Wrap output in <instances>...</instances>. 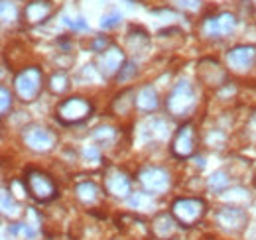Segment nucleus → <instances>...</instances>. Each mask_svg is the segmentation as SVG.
<instances>
[{"label": "nucleus", "instance_id": "obj_1", "mask_svg": "<svg viewBox=\"0 0 256 240\" xmlns=\"http://www.w3.org/2000/svg\"><path fill=\"white\" fill-rule=\"evenodd\" d=\"M197 106V92L190 79H180L166 98V110L174 118H190Z\"/></svg>", "mask_w": 256, "mask_h": 240}, {"label": "nucleus", "instance_id": "obj_2", "mask_svg": "<svg viewBox=\"0 0 256 240\" xmlns=\"http://www.w3.org/2000/svg\"><path fill=\"white\" fill-rule=\"evenodd\" d=\"M44 89V73L40 67H24L14 77V90L22 102H32Z\"/></svg>", "mask_w": 256, "mask_h": 240}, {"label": "nucleus", "instance_id": "obj_3", "mask_svg": "<svg viewBox=\"0 0 256 240\" xmlns=\"http://www.w3.org/2000/svg\"><path fill=\"white\" fill-rule=\"evenodd\" d=\"M22 142L36 154H48L58 146V134L42 124H28L22 128Z\"/></svg>", "mask_w": 256, "mask_h": 240}, {"label": "nucleus", "instance_id": "obj_4", "mask_svg": "<svg viewBox=\"0 0 256 240\" xmlns=\"http://www.w3.org/2000/svg\"><path fill=\"white\" fill-rule=\"evenodd\" d=\"M93 114V104L85 96L64 98L56 108V118L62 124H79Z\"/></svg>", "mask_w": 256, "mask_h": 240}, {"label": "nucleus", "instance_id": "obj_5", "mask_svg": "<svg viewBox=\"0 0 256 240\" xmlns=\"http://www.w3.org/2000/svg\"><path fill=\"white\" fill-rule=\"evenodd\" d=\"M24 187L38 203H48L58 197V183L46 172H40V170H30L24 176Z\"/></svg>", "mask_w": 256, "mask_h": 240}, {"label": "nucleus", "instance_id": "obj_6", "mask_svg": "<svg viewBox=\"0 0 256 240\" xmlns=\"http://www.w3.org/2000/svg\"><path fill=\"white\" fill-rule=\"evenodd\" d=\"M207 212V205L203 199L197 197H180L172 203V214L182 226H193L197 224Z\"/></svg>", "mask_w": 256, "mask_h": 240}, {"label": "nucleus", "instance_id": "obj_7", "mask_svg": "<svg viewBox=\"0 0 256 240\" xmlns=\"http://www.w3.org/2000/svg\"><path fill=\"white\" fill-rule=\"evenodd\" d=\"M238 18L230 12H221L217 16H207L201 24V32L209 40H223L236 32Z\"/></svg>", "mask_w": 256, "mask_h": 240}, {"label": "nucleus", "instance_id": "obj_8", "mask_svg": "<svg viewBox=\"0 0 256 240\" xmlns=\"http://www.w3.org/2000/svg\"><path fill=\"white\" fill-rule=\"evenodd\" d=\"M138 181L150 195H162L172 187V176L158 166H146L138 172Z\"/></svg>", "mask_w": 256, "mask_h": 240}, {"label": "nucleus", "instance_id": "obj_9", "mask_svg": "<svg viewBox=\"0 0 256 240\" xmlns=\"http://www.w3.org/2000/svg\"><path fill=\"white\" fill-rule=\"evenodd\" d=\"M215 220L224 232L236 234V232L244 230V226L248 222V212L238 205H226L215 212Z\"/></svg>", "mask_w": 256, "mask_h": 240}, {"label": "nucleus", "instance_id": "obj_10", "mask_svg": "<svg viewBox=\"0 0 256 240\" xmlns=\"http://www.w3.org/2000/svg\"><path fill=\"white\" fill-rule=\"evenodd\" d=\"M256 63V46H234L226 52V65L232 73H248Z\"/></svg>", "mask_w": 256, "mask_h": 240}, {"label": "nucleus", "instance_id": "obj_11", "mask_svg": "<svg viewBox=\"0 0 256 240\" xmlns=\"http://www.w3.org/2000/svg\"><path fill=\"white\" fill-rule=\"evenodd\" d=\"M197 148V132L193 128V124H184L176 130L174 138H172V152L178 158H192Z\"/></svg>", "mask_w": 256, "mask_h": 240}, {"label": "nucleus", "instance_id": "obj_12", "mask_svg": "<svg viewBox=\"0 0 256 240\" xmlns=\"http://www.w3.org/2000/svg\"><path fill=\"white\" fill-rule=\"evenodd\" d=\"M104 191L116 199H128L132 193L130 178L120 168H108L104 172Z\"/></svg>", "mask_w": 256, "mask_h": 240}, {"label": "nucleus", "instance_id": "obj_13", "mask_svg": "<svg viewBox=\"0 0 256 240\" xmlns=\"http://www.w3.org/2000/svg\"><path fill=\"white\" fill-rule=\"evenodd\" d=\"M124 52L116 46H110L108 50H104L98 56V73L102 77H114L120 73V69L124 67Z\"/></svg>", "mask_w": 256, "mask_h": 240}, {"label": "nucleus", "instance_id": "obj_14", "mask_svg": "<svg viewBox=\"0 0 256 240\" xmlns=\"http://www.w3.org/2000/svg\"><path fill=\"white\" fill-rule=\"evenodd\" d=\"M178 220L172 212H158L152 220V234L158 240H170L172 236H176L178 232Z\"/></svg>", "mask_w": 256, "mask_h": 240}, {"label": "nucleus", "instance_id": "obj_15", "mask_svg": "<svg viewBox=\"0 0 256 240\" xmlns=\"http://www.w3.org/2000/svg\"><path fill=\"white\" fill-rule=\"evenodd\" d=\"M158 106H160V96L152 85H142L136 90V94H134V108L136 110L148 114V112H154Z\"/></svg>", "mask_w": 256, "mask_h": 240}, {"label": "nucleus", "instance_id": "obj_16", "mask_svg": "<svg viewBox=\"0 0 256 240\" xmlns=\"http://www.w3.org/2000/svg\"><path fill=\"white\" fill-rule=\"evenodd\" d=\"M52 12H54V8H52V4L48 0H32L24 8V18H26L28 24L36 26V24L46 22L52 16Z\"/></svg>", "mask_w": 256, "mask_h": 240}, {"label": "nucleus", "instance_id": "obj_17", "mask_svg": "<svg viewBox=\"0 0 256 240\" xmlns=\"http://www.w3.org/2000/svg\"><path fill=\"white\" fill-rule=\"evenodd\" d=\"M197 73H199V77L207 85H223L224 81H226V73L221 69V65L217 61H211V60L201 61Z\"/></svg>", "mask_w": 256, "mask_h": 240}, {"label": "nucleus", "instance_id": "obj_18", "mask_svg": "<svg viewBox=\"0 0 256 240\" xmlns=\"http://www.w3.org/2000/svg\"><path fill=\"white\" fill-rule=\"evenodd\" d=\"M170 130H168V124L166 120L162 118H148L142 124V136L146 140H152V142H164L168 138Z\"/></svg>", "mask_w": 256, "mask_h": 240}, {"label": "nucleus", "instance_id": "obj_19", "mask_svg": "<svg viewBox=\"0 0 256 240\" xmlns=\"http://www.w3.org/2000/svg\"><path fill=\"white\" fill-rule=\"evenodd\" d=\"M75 195H77V199H79L83 205L91 207V205H96V203H98V199H100V189L96 187V183H93V181H83V183H79V185L75 187Z\"/></svg>", "mask_w": 256, "mask_h": 240}, {"label": "nucleus", "instance_id": "obj_20", "mask_svg": "<svg viewBox=\"0 0 256 240\" xmlns=\"http://www.w3.org/2000/svg\"><path fill=\"white\" fill-rule=\"evenodd\" d=\"M69 77L64 71H56L52 77H50V90L54 94H64L65 90H69Z\"/></svg>", "mask_w": 256, "mask_h": 240}, {"label": "nucleus", "instance_id": "obj_21", "mask_svg": "<svg viewBox=\"0 0 256 240\" xmlns=\"http://www.w3.org/2000/svg\"><path fill=\"white\" fill-rule=\"evenodd\" d=\"M128 203L134 210H150L154 207L152 195L150 193H134L128 197Z\"/></svg>", "mask_w": 256, "mask_h": 240}, {"label": "nucleus", "instance_id": "obj_22", "mask_svg": "<svg viewBox=\"0 0 256 240\" xmlns=\"http://www.w3.org/2000/svg\"><path fill=\"white\" fill-rule=\"evenodd\" d=\"M2 212L6 214V216H18L22 209H20V203L14 199V195L12 193H8L6 189H4V193H2Z\"/></svg>", "mask_w": 256, "mask_h": 240}, {"label": "nucleus", "instance_id": "obj_23", "mask_svg": "<svg viewBox=\"0 0 256 240\" xmlns=\"http://www.w3.org/2000/svg\"><path fill=\"white\" fill-rule=\"evenodd\" d=\"M114 138H116V128H112V126H98L93 130V140L100 142V144H110V142H114Z\"/></svg>", "mask_w": 256, "mask_h": 240}, {"label": "nucleus", "instance_id": "obj_24", "mask_svg": "<svg viewBox=\"0 0 256 240\" xmlns=\"http://www.w3.org/2000/svg\"><path fill=\"white\" fill-rule=\"evenodd\" d=\"M18 20V8L12 0H2V24H14Z\"/></svg>", "mask_w": 256, "mask_h": 240}, {"label": "nucleus", "instance_id": "obj_25", "mask_svg": "<svg viewBox=\"0 0 256 240\" xmlns=\"http://www.w3.org/2000/svg\"><path fill=\"white\" fill-rule=\"evenodd\" d=\"M228 183H230L228 174H226L224 170H219V172H215V174L209 178V189H211V191H221Z\"/></svg>", "mask_w": 256, "mask_h": 240}, {"label": "nucleus", "instance_id": "obj_26", "mask_svg": "<svg viewBox=\"0 0 256 240\" xmlns=\"http://www.w3.org/2000/svg\"><path fill=\"white\" fill-rule=\"evenodd\" d=\"M223 199L230 201V203H232L234 199H240V203L244 205V203H248V201H250V193H248V189H242V187H232V189L224 191Z\"/></svg>", "mask_w": 256, "mask_h": 240}, {"label": "nucleus", "instance_id": "obj_27", "mask_svg": "<svg viewBox=\"0 0 256 240\" xmlns=\"http://www.w3.org/2000/svg\"><path fill=\"white\" fill-rule=\"evenodd\" d=\"M136 73H138V65L132 63V61H126L124 67L120 69V73L116 75V81H118V83H126L132 77H136Z\"/></svg>", "mask_w": 256, "mask_h": 240}, {"label": "nucleus", "instance_id": "obj_28", "mask_svg": "<svg viewBox=\"0 0 256 240\" xmlns=\"http://www.w3.org/2000/svg\"><path fill=\"white\" fill-rule=\"evenodd\" d=\"M120 20H122V16H120L118 12L104 14L102 20H100V28H102V30H112V28H116V26L120 24Z\"/></svg>", "mask_w": 256, "mask_h": 240}, {"label": "nucleus", "instance_id": "obj_29", "mask_svg": "<svg viewBox=\"0 0 256 240\" xmlns=\"http://www.w3.org/2000/svg\"><path fill=\"white\" fill-rule=\"evenodd\" d=\"M174 4L186 12H197L203 4V0H174Z\"/></svg>", "mask_w": 256, "mask_h": 240}, {"label": "nucleus", "instance_id": "obj_30", "mask_svg": "<svg viewBox=\"0 0 256 240\" xmlns=\"http://www.w3.org/2000/svg\"><path fill=\"white\" fill-rule=\"evenodd\" d=\"M0 94H2V106H0V112H2V116H8V112H10V108H12V94H10V90L6 89V87L0 89Z\"/></svg>", "mask_w": 256, "mask_h": 240}, {"label": "nucleus", "instance_id": "obj_31", "mask_svg": "<svg viewBox=\"0 0 256 240\" xmlns=\"http://www.w3.org/2000/svg\"><path fill=\"white\" fill-rule=\"evenodd\" d=\"M64 22L67 26H71L73 30H85V28H87V22H85L83 18H67V16H65Z\"/></svg>", "mask_w": 256, "mask_h": 240}, {"label": "nucleus", "instance_id": "obj_32", "mask_svg": "<svg viewBox=\"0 0 256 240\" xmlns=\"http://www.w3.org/2000/svg\"><path fill=\"white\" fill-rule=\"evenodd\" d=\"M106 46H108V40H106L104 36H100V38H96L95 42L91 44V50H93V52H104V50H108Z\"/></svg>", "mask_w": 256, "mask_h": 240}, {"label": "nucleus", "instance_id": "obj_33", "mask_svg": "<svg viewBox=\"0 0 256 240\" xmlns=\"http://www.w3.org/2000/svg\"><path fill=\"white\" fill-rule=\"evenodd\" d=\"M83 156H85L87 160H93V162H98V160H100V158H98V150H96V148H93V146L85 148V152H83Z\"/></svg>", "mask_w": 256, "mask_h": 240}, {"label": "nucleus", "instance_id": "obj_34", "mask_svg": "<svg viewBox=\"0 0 256 240\" xmlns=\"http://www.w3.org/2000/svg\"><path fill=\"white\" fill-rule=\"evenodd\" d=\"M248 132H250L252 136H256V112L250 116V120H248Z\"/></svg>", "mask_w": 256, "mask_h": 240}]
</instances>
